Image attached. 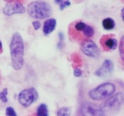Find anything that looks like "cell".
<instances>
[{"instance_id":"1","label":"cell","mask_w":124,"mask_h":116,"mask_svg":"<svg viewBox=\"0 0 124 116\" xmlns=\"http://www.w3.org/2000/svg\"><path fill=\"white\" fill-rule=\"evenodd\" d=\"M123 83L119 80L108 81L90 89L88 92L87 99L95 102H102L115 93L123 90Z\"/></svg>"},{"instance_id":"2","label":"cell","mask_w":124,"mask_h":116,"mask_svg":"<svg viewBox=\"0 0 124 116\" xmlns=\"http://www.w3.org/2000/svg\"><path fill=\"white\" fill-rule=\"evenodd\" d=\"M12 66L15 70H21L24 65V45L20 34L15 33L10 44Z\"/></svg>"},{"instance_id":"3","label":"cell","mask_w":124,"mask_h":116,"mask_svg":"<svg viewBox=\"0 0 124 116\" xmlns=\"http://www.w3.org/2000/svg\"><path fill=\"white\" fill-rule=\"evenodd\" d=\"M123 90L119 91L100 103L101 108L105 115H113L121 110L124 104Z\"/></svg>"},{"instance_id":"4","label":"cell","mask_w":124,"mask_h":116,"mask_svg":"<svg viewBox=\"0 0 124 116\" xmlns=\"http://www.w3.org/2000/svg\"><path fill=\"white\" fill-rule=\"evenodd\" d=\"M27 12L31 18L35 19H47L52 14V8L46 2L35 1L29 4Z\"/></svg>"},{"instance_id":"5","label":"cell","mask_w":124,"mask_h":116,"mask_svg":"<svg viewBox=\"0 0 124 116\" xmlns=\"http://www.w3.org/2000/svg\"><path fill=\"white\" fill-rule=\"evenodd\" d=\"M80 115L83 116H105L101 108L100 103L86 99L81 103L79 110Z\"/></svg>"},{"instance_id":"6","label":"cell","mask_w":124,"mask_h":116,"mask_svg":"<svg viewBox=\"0 0 124 116\" xmlns=\"http://www.w3.org/2000/svg\"><path fill=\"white\" fill-rule=\"evenodd\" d=\"M38 99V93L35 88L23 89L18 94V102L22 106L28 107Z\"/></svg>"},{"instance_id":"7","label":"cell","mask_w":124,"mask_h":116,"mask_svg":"<svg viewBox=\"0 0 124 116\" xmlns=\"http://www.w3.org/2000/svg\"><path fill=\"white\" fill-rule=\"evenodd\" d=\"M87 24L82 21H75L70 24L69 28V36L77 41H82L87 40L84 35L83 31Z\"/></svg>"},{"instance_id":"8","label":"cell","mask_w":124,"mask_h":116,"mask_svg":"<svg viewBox=\"0 0 124 116\" xmlns=\"http://www.w3.org/2000/svg\"><path fill=\"white\" fill-rule=\"evenodd\" d=\"M81 49L84 54L90 58H98L100 56V51L97 45L89 39L82 41Z\"/></svg>"},{"instance_id":"9","label":"cell","mask_w":124,"mask_h":116,"mask_svg":"<svg viewBox=\"0 0 124 116\" xmlns=\"http://www.w3.org/2000/svg\"><path fill=\"white\" fill-rule=\"evenodd\" d=\"M24 6L19 1L8 2L3 8V12L6 15L11 16L14 14H22L25 13Z\"/></svg>"},{"instance_id":"10","label":"cell","mask_w":124,"mask_h":116,"mask_svg":"<svg viewBox=\"0 0 124 116\" xmlns=\"http://www.w3.org/2000/svg\"><path fill=\"white\" fill-rule=\"evenodd\" d=\"M100 43L105 51L115 50L117 47V40L112 35H104L102 36Z\"/></svg>"},{"instance_id":"11","label":"cell","mask_w":124,"mask_h":116,"mask_svg":"<svg viewBox=\"0 0 124 116\" xmlns=\"http://www.w3.org/2000/svg\"><path fill=\"white\" fill-rule=\"evenodd\" d=\"M114 70V64L111 60L107 59L103 62L102 65L95 71L94 74L98 77H104L108 76L113 72Z\"/></svg>"},{"instance_id":"12","label":"cell","mask_w":124,"mask_h":116,"mask_svg":"<svg viewBox=\"0 0 124 116\" xmlns=\"http://www.w3.org/2000/svg\"><path fill=\"white\" fill-rule=\"evenodd\" d=\"M56 26V20L54 18L47 19L44 23L43 32L45 35H49L54 31Z\"/></svg>"},{"instance_id":"13","label":"cell","mask_w":124,"mask_h":116,"mask_svg":"<svg viewBox=\"0 0 124 116\" xmlns=\"http://www.w3.org/2000/svg\"><path fill=\"white\" fill-rule=\"evenodd\" d=\"M102 26L107 30H111L115 27V22L112 18H105L102 21Z\"/></svg>"},{"instance_id":"14","label":"cell","mask_w":124,"mask_h":116,"mask_svg":"<svg viewBox=\"0 0 124 116\" xmlns=\"http://www.w3.org/2000/svg\"><path fill=\"white\" fill-rule=\"evenodd\" d=\"M38 116H48V110L47 106L44 103L41 104L37 109Z\"/></svg>"},{"instance_id":"15","label":"cell","mask_w":124,"mask_h":116,"mask_svg":"<svg viewBox=\"0 0 124 116\" xmlns=\"http://www.w3.org/2000/svg\"><path fill=\"white\" fill-rule=\"evenodd\" d=\"M71 112V109L70 107H62L58 109L57 111L58 116H69Z\"/></svg>"},{"instance_id":"16","label":"cell","mask_w":124,"mask_h":116,"mask_svg":"<svg viewBox=\"0 0 124 116\" xmlns=\"http://www.w3.org/2000/svg\"><path fill=\"white\" fill-rule=\"evenodd\" d=\"M124 37L122 36L121 37V39L120 41V44H119V54L120 56H121V59H122V61H124Z\"/></svg>"},{"instance_id":"17","label":"cell","mask_w":124,"mask_h":116,"mask_svg":"<svg viewBox=\"0 0 124 116\" xmlns=\"http://www.w3.org/2000/svg\"><path fill=\"white\" fill-rule=\"evenodd\" d=\"M8 94V90L7 88H4L1 92H0V100L4 103L7 102V95Z\"/></svg>"},{"instance_id":"18","label":"cell","mask_w":124,"mask_h":116,"mask_svg":"<svg viewBox=\"0 0 124 116\" xmlns=\"http://www.w3.org/2000/svg\"><path fill=\"white\" fill-rule=\"evenodd\" d=\"M71 5L70 0H62V2L59 4V8L61 10H63L65 7H67Z\"/></svg>"},{"instance_id":"19","label":"cell","mask_w":124,"mask_h":116,"mask_svg":"<svg viewBox=\"0 0 124 116\" xmlns=\"http://www.w3.org/2000/svg\"><path fill=\"white\" fill-rule=\"evenodd\" d=\"M6 115L8 116H16V113L15 111V109L11 106H8L6 108Z\"/></svg>"},{"instance_id":"20","label":"cell","mask_w":124,"mask_h":116,"mask_svg":"<svg viewBox=\"0 0 124 116\" xmlns=\"http://www.w3.org/2000/svg\"><path fill=\"white\" fill-rule=\"evenodd\" d=\"M32 25L35 30H38L41 27V23L38 21H35L33 22Z\"/></svg>"},{"instance_id":"21","label":"cell","mask_w":124,"mask_h":116,"mask_svg":"<svg viewBox=\"0 0 124 116\" xmlns=\"http://www.w3.org/2000/svg\"><path fill=\"white\" fill-rule=\"evenodd\" d=\"M82 71L79 68H76L74 70V75H75V76H76L77 77H80L82 75Z\"/></svg>"},{"instance_id":"22","label":"cell","mask_w":124,"mask_h":116,"mask_svg":"<svg viewBox=\"0 0 124 116\" xmlns=\"http://www.w3.org/2000/svg\"><path fill=\"white\" fill-rule=\"evenodd\" d=\"M62 0H54V2H55L56 4H59L62 2Z\"/></svg>"},{"instance_id":"23","label":"cell","mask_w":124,"mask_h":116,"mask_svg":"<svg viewBox=\"0 0 124 116\" xmlns=\"http://www.w3.org/2000/svg\"><path fill=\"white\" fill-rule=\"evenodd\" d=\"M121 16H122V20H124V8L122 9V12H121Z\"/></svg>"},{"instance_id":"24","label":"cell","mask_w":124,"mask_h":116,"mask_svg":"<svg viewBox=\"0 0 124 116\" xmlns=\"http://www.w3.org/2000/svg\"><path fill=\"white\" fill-rule=\"evenodd\" d=\"M2 42H1V41H0V51H2Z\"/></svg>"}]
</instances>
